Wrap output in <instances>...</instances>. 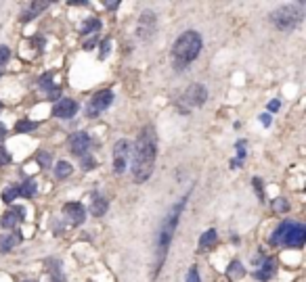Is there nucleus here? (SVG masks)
Returning a JSON list of instances; mask_svg holds the SVG:
<instances>
[{"label": "nucleus", "instance_id": "obj_35", "mask_svg": "<svg viewBox=\"0 0 306 282\" xmlns=\"http://www.w3.org/2000/svg\"><path fill=\"white\" fill-rule=\"evenodd\" d=\"M36 159L42 163V167H48V165H50V155H48V153H38Z\"/></svg>", "mask_w": 306, "mask_h": 282}, {"label": "nucleus", "instance_id": "obj_16", "mask_svg": "<svg viewBox=\"0 0 306 282\" xmlns=\"http://www.w3.org/2000/svg\"><path fill=\"white\" fill-rule=\"evenodd\" d=\"M216 240H218V234H216L214 228H210V230H208V232H203L201 238H199V251L212 249V246L216 244Z\"/></svg>", "mask_w": 306, "mask_h": 282}, {"label": "nucleus", "instance_id": "obj_17", "mask_svg": "<svg viewBox=\"0 0 306 282\" xmlns=\"http://www.w3.org/2000/svg\"><path fill=\"white\" fill-rule=\"evenodd\" d=\"M48 7H50L48 3H29L27 11H25V13H23V17H21V21H32L38 13H42V11H44V9H48Z\"/></svg>", "mask_w": 306, "mask_h": 282}, {"label": "nucleus", "instance_id": "obj_36", "mask_svg": "<svg viewBox=\"0 0 306 282\" xmlns=\"http://www.w3.org/2000/svg\"><path fill=\"white\" fill-rule=\"evenodd\" d=\"M279 107H281L279 100H270V102H268V111H277Z\"/></svg>", "mask_w": 306, "mask_h": 282}, {"label": "nucleus", "instance_id": "obj_25", "mask_svg": "<svg viewBox=\"0 0 306 282\" xmlns=\"http://www.w3.org/2000/svg\"><path fill=\"white\" fill-rule=\"evenodd\" d=\"M40 88H42V90H46L48 94H53V92L57 90L55 84L50 82V74H46V76H42V78H40Z\"/></svg>", "mask_w": 306, "mask_h": 282}, {"label": "nucleus", "instance_id": "obj_22", "mask_svg": "<svg viewBox=\"0 0 306 282\" xmlns=\"http://www.w3.org/2000/svg\"><path fill=\"white\" fill-rule=\"evenodd\" d=\"M17 190H19V195L21 197H27V199H32L34 195H36V182H34V180H27L21 188H17Z\"/></svg>", "mask_w": 306, "mask_h": 282}, {"label": "nucleus", "instance_id": "obj_20", "mask_svg": "<svg viewBox=\"0 0 306 282\" xmlns=\"http://www.w3.org/2000/svg\"><path fill=\"white\" fill-rule=\"evenodd\" d=\"M55 175H57L59 180L67 178V175H72V163H67V161H59V163L55 165Z\"/></svg>", "mask_w": 306, "mask_h": 282}, {"label": "nucleus", "instance_id": "obj_2", "mask_svg": "<svg viewBox=\"0 0 306 282\" xmlns=\"http://www.w3.org/2000/svg\"><path fill=\"white\" fill-rule=\"evenodd\" d=\"M187 201H189V195H185L172 209L168 211V216L164 218L162 226H160V230H158V238H156V268H153V278H156L164 266V261H166V255H168V249H170V242H172V236H174V230H176V226H178V220H180V214H182V209L187 205Z\"/></svg>", "mask_w": 306, "mask_h": 282}, {"label": "nucleus", "instance_id": "obj_34", "mask_svg": "<svg viewBox=\"0 0 306 282\" xmlns=\"http://www.w3.org/2000/svg\"><path fill=\"white\" fill-rule=\"evenodd\" d=\"M187 282H201L197 268H191V270H189V274H187Z\"/></svg>", "mask_w": 306, "mask_h": 282}, {"label": "nucleus", "instance_id": "obj_15", "mask_svg": "<svg viewBox=\"0 0 306 282\" xmlns=\"http://www.w3.org/2000/svg\"><path fill=\"white\" fill-rule=\"evenodd\" d=\"M107 207H109L107 199H105V197H101L99 192H95V195H93V216H97V218H101V216H105V211H107Z\"/></svg>", "mask_w": 306, "mask_h": 282}, {"label": "nucleus", "instance_id": "obj_18", "mask_svg": "<svg viewBox=\"0 0 306 282\" xmlns=\"http://www.w3.org/2000/svg\"><path fill=\"white\" fill-rule=\"evenodd\" d=\"M292 224L294 222H281L279 224V228H277V230H275V234L273 236H270V244H281V240H283V236L287 234V230H290V228H292Z\"/></svg>", "mask_w": 306, "mask_h": 282}, {"label": "nucleus", "instance_id": "obj_13", "mask_svg": "<svg viewBox=\"0 0 306 282\" xmlns=\"http://www.w3.org/2000/svg\"><path fill=\"white\" fill-rule=\"evenodd\" d=\"M17 222H23V207H13V209L5 211L3 220H0V224H3V228H7V230H13Z\"/></svg>", "mask_w": 306, "mask_h": 282}, {"label": "nucleus", "instance_id": "obj_8", "mask_svg": "<svg viewBox=\"0 0 306 282\" xmlns=\"http://www.w3.org/2000/svg\"><path fill=\"white\" fill-rule=\"evenodd\" d=\"M130 143L128 140H117L113 145V171L122 173L128 165V155H130Z\"/></svg>", "mask_w": 306, "mask_h": 282}, {"label": "nucleus", "instance_id": "obj_21", "mask_svg": "<svg viewBox=\"0 0 306 282\" xmlns=\"http://www.w3.org/2000/svg\"><path fill=\"white\" fill-rule=\"evenodd\" d=\"M243 274H246V268L241 266L239 261H233L231 266H229V278H231V280H237V278H241Z\"/></svg>", "mask_w": 306, "mask_h": 282}, {"label": "nucleus", "instance_id": "obj_23", "mask_svg": "<svg viewBox=\"0 0 306 282\" xmlns=\"http://www.w3.org/2000/svg\"><path fill=\"white\" fill-rule=\"evenodd\" d=\"M19 240H21V236H19V234H13V236H9V238H7V240H5L3 244H0V251H3V253L11 251L13 246H15L17 242H19Z\"/></svg>", "mask_w": 306, "mask_h": 282}, {"label": "nucleus", "instance_id": "obj_28", "mask_svg": "<svg viewBox=\"0 0 306 282\" xmlns=\"http://www.w3.org/2000/svg\"><path fill=\"white\" fill-rule=\"evenodd\" d=\"M252 184H254V190L258 192V199L264 201V186H262V180H260V178H254Z\"/></svg>", "mask_w": 306, "mask_h": 282}, {"label": "nucleus", "instance_id": "obj_14", "mask_svg": "<svg viewBox=\"0 0 306 282\" xmlns=\"http://www.w3.org/2000/svg\"><path fill=\"white\" fill-rule=\"evenodd\" d=\"M275 272H277V261H275L273 257H266V259H264V263L260 266V270L254 272V278L266 282V280H270V278L275 276Z\"/></svg>", "mask_w": 306, "mask_h": 282}, {"label": "nucleus", "instance_id": "obj_38", "mask_svg": "<svg viewBox=\"0 0 306 282\" xmlns=\"http://www.w3.org/2000/svg\"><path fill=\"white\" fill-rule=\"evenodd\" d=\"M103 7H105V9H111V11H113V9H117V7H120V3H103Z\"/></svg>", "mask_w": 306, "mask_h": 282}, {"label": "nucleus", "instance_id": "obj_40", "mask_svg": "<svg viewBox=\"0 0 306 282\" xmlns=\"http://www.w3.org/2000/svg\"><path fill=\"white\" fill-rule=\"evenodd\" d=\"M0 109H3V102H0Z\"/></svg>", "mask_w": 306, "mask_h": 282}, {"label": "nucleus", "instance_id": "obj_29", "mask_svg": "<svg viewBox=\"0 0 306 282\" xmlns=\"http://www.w3.org/2000/svg\"><path fill=\"white\" fill-rule=\"evenodd\" d=\"M82 167H84V171L95 169V167H97V161L93 159V157H82Z\"/></svg>", "mask_w": 306, "mask_h": 282}, {"label": "nucleus", "instance_id": "obj_10", "mask_svg": "<svg viewBox=\"0 0 306 282\" xmlns=\"http://www.w3.org/2000/svg\"><path fill=\"white\" fill-rule=\"evenodd\" d=\"M304 240H306V228L302 224H292V228L283 236L281 244L292 246V249H300V246H304Z\"/></svg>", "mask_w": 306, "mask_h": 282}, {"label": "nucleus", "instance_id": "obj_32", "mask_svg": "<svg viewBox=\"0 0 306 282\" xmlns=\"http://www.w3.org/2000/svg\"><path fill=\"white\" fill-rule=\"evenodd\" d=\"M235 149H237V155H239V163H241L243 157H246V140H239V143L235 145Z\"/></svg>", "mask_w": 306, "mask_h": 282}, {"label": "nucleus", "instance_id": "obj_27", "mask_svg": "<svg viewBox=\"0 0 306 282\" xmlns=\"http://www.w3.org/2000/svg\"><path fill=\"white\" fill-rule=\"evenodd\" d=\"M9 57H11V50L7 46H0V69L3 72H5V63L9 61Z\"/></svg>", "mask_w": 306, "mask_h": 282}, {"label": "nucleus", "instance_id": "obj_39", "mask_svg": "<svg viewBox=\"0 0 306 282\" xmlns=\"http://www.w3.org/2000/svg\"><path fill=\"white\" fill-rule=\"evenodd\" d=\"M260 119H262V123H264V126H270V115H266V113H264Z\"/></svg>", "mask_w": 306, "mask_h": 282}, {"label": "nucleus", "instance_id": "obj_31", "mask_svg": "<svg viewBox=\"0 0 306 282\" xmlns=\"http://www.w3.org/2000/svg\"><path fill=\"white\" fill-rule=\"evenodd\" d=\"M273 209H275V211H287V209H290V205H287V201H285V199H281V197H279V199L273 203Z\"/></svg>", "mask_w": 306, "mask_h": 282}, {"label": "nucleus", "instance_id": "obj_7", "mask_svg": "<svg viewBox=\"0 0 306 282\" xmlns=\"http://www.w3.org/2000/svg\"><path fill=\"white\" fill-rule=\"evenodd\" d=\"M90 145H93V140L86 132H76L70 136V140H67V151L76 157H86Z\"/></svg>", "mask_w": 306, "mask_h": 282}, {"label": "nucleus", "instance_id": "obj_1", "mask_svg": "<svg viewBox=\"0 0 306 282\" xmlns=\"http://www.w3.org/2000/svg\"><path fill=\"white\" fill-rule=\"evenodd\" d=\"M158 157V136L153 126H145L134 143V157H132V178L137 184H143L151 178Z\"/></svg>", "mask_w": 306, "mask_h": 282}, {"label": "nucleus", "instance_id": "obj_11", "mask_svg": "<svg viewBox=\"0 0 306 282\" xmlns=\"http://www.w3.org/2000/svg\"><path fill=\"white\" fill-rule=\"evenodd\" d=\"M76 113H78V102L74 98H61L53 109V115L59 119H72Z\"/></svg>", "mask_w": 306, "mask_h": 282}, {"label": "nucleus", "instance_id": "obj_37", "mask_svg": "<svg viewBox=\"0 0 306 282\" xmlns=\"http://www.w3.org/2000/svg\"><path fill=\"white\" fill-rule=\"evenodd\" d=\"M7 138V128H5V123H0V143Z\"/></svg>", "mask_w": 306, "mask_h": 282}, {"label": "nucleus", "instance_id": "obj_41", "mask_svg": "<svg viewBox=\"0 0 306 282\" xmlns=\"http://www.w3.org/2000/svg\"><path fill=\"white\" fill-rule=\"evenodd\" d=\"M0 76H3V69H0Z\"/></svg>", "mask_w": 306, "mask_h": 282}, {"label": "nucleus", "instance_id": "obj_42", "mask_svg": "<svg viewBox=\"0 0 306 282\" xmlns=\"http://www.w3.org/2000/svg\"><path fill=\"white\" fill-rule=\"evenodd\" d=\"M25 282H34V280H25Z\"/></svg>", "mask_w": 306, "mask_h": 282}, {"label": "nucleus", "instance_id": "obj_3", "mask_svg": "<svg viewBox=\"0 0 306 282\" xmlns=\"http://www.w3.org/2000/svg\"><path fill=\"white\" fill-rule=\"evenodd\" d=\"M201 46H203V40H201V36L197 31L189 29V31L180 33V36L176 38V42H174V46H172V63H174V67L178 69V72H182L187 65L193 63L199 57Z\"/></svg>", "mask_w": 306, "mask_h": 282}, {"label": "nucleus", "instance_id": "obj_4", "mask_svg": "<svg viewBox=\"0 0 306 282\" xmlns=\"http://www.w3.org/2000/svg\"><path fill=\"white\" fill-rule=\"evenodd\" d=\"M302 9H304V3H298V5H283L279 7L277 11L270 13V21L275 23L277 29L281 31H292L300 21H302Z\"/></svg>", "mask_w": 306, "mask_h": 282}, {"label": "nucleus", "instance_id": "obj_19", "mask_svg": "<svg viewBox=\"0 0 306 282\" xmlns=\"http://www.w3.org/2000/svg\"><path fill=\"white\" fill-rule=\"evenodd\" d=\"M38 126H40L38 121H27V119H23V121H17V126H15V132H19V134H25V132H32V130H38Z\"/></svg>", "mask_w": 306, "mask_h": 282}, {"label": "nucleus", "instance_id": "obj_33", "mask_svg": "<svg viewBox=\"0 0 306 282\" xmlns=\"http://www.w3.org/2000/svg\"><path fill=\"white\" fill-rule=\"evenodd\" d=\"M109 46H111V40H103V42H101V59H105L107 55H109Z\"/></svg>", "mask_w": 306, "mask_h": 282}, {"label": "nucleus", "instance_id": "obj_12", "mask_svg": "<svg viewBox=\"0 0 306 282\" xmlns=\"http://www.w3.org/2000/svg\"><path fill=\"white\" fill-rule=\"evenodd\" d=\"M63 216L74 226H80L84 220H86V209H84L82 203H65L63 205Z\"/></svg>", "mask_w": 306, "mask_h": 282}, {"label": "nucleus", "instance_id": "obj_24", "mask_svg": "<svg viewBox=\"0 0 306 282\" xmlns=\"http://www.w3.org/2000/svg\"><path fill=\"white\" fill-rule=\"evenodd\" d=\"M101 29V21L99 19H88L86 23L82 25V33H95Z\"/></svg>", "mask_w": 306, "mask_h": 282}, {"label": "nucleus", "instance_id": "obj_6", "mask_svg": "<svg viewBox=\"0 0 306 282\" xmlns=\"http://www.w3.org/2000/svg\"><path fill=\"white\" fill-rule=\"evenodd\" d=\"M111 102H113V92L111 90H101V92L93 94V98L86 104V115L88 117H99V113H103Z\"/></svg>", "mask_w": 306, "mask_h": 282}, {"label": "nucleus", "instance_id": "obj_9", "mask_svg": "<svg viewBox=\"0 0 306 282\" xmlns=\"http://www.w3.org/2000/svg\"><path fill=\"white\" fill-rule=\"evenodd\" d=\"M156 25H158V17L153 11H145L139 19V27H137V36L141 40H149L153 33H156Z\"/></svg>", "mask_w": 306, "mask_h": 282}, {"label": "nucleus", "instance_id": "obj_26", "mask_svg": "<svg viewBox=\"0 0 306 282\" xmlns=\"http://www.w3.org/2000/svg\"><path fill=\"white\" fill-rule=\"evenodd\" d=\"M17 197H19V190H17V188H7V190L3 192V201H5V203H13Z\"/></svg>", "mask_w": 306, "mask_h": 282}, {"label": "nucleus", "instance_id": "obj_30", "mask_svg": "<svg viewBox=\"0 0 306 282\" xmlns=\"http://www.w3.org/2000/svg\"><path fill=\"white\" fill-rule=\"evenodd\" d=\"M11 159H13V157H11V153H9L7 149H3V147H0V167H3V165H7V163H11Z\"/></svg>", "mask_w": 306, "mask_h": 282}, {"label": "nucleus", "instance_id": "obj_5", "mask_svg": "<svg viewBox=\"0 0 306 282\" xmlns=\"http://www.w3.org/2000/svg\"><path fill=\"white\" fill-rule=\"evenodd\" d=\"M208 100V90L203 88L201 84H193V86H189L187 90L180 94V98H178V107H180V111L185 113V111H191V109H195V107H201L203 102Z\"/></svg>", "mask_w": 306, "mask_h": 282}]
</instances>
